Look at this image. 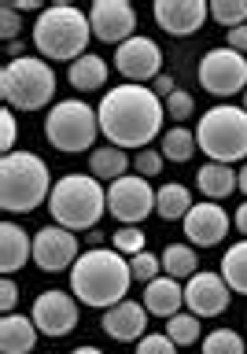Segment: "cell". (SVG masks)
<instances>
[{
	"mask_svg": "<svg viewBox=\"0 0 247 354\" xmlns=\"http://www.w3.org/2000/svg\"><path fill=\"white\" fill-rule=\"evenodd\" d=\"M192 151H199L192 129L174 126V129L163 133V159L166 162H188V159H192Z\"/></svg>",
	"mask_w": 247,
	"mask_h": 354,
	"instance_id": "28",
	"label": "cell"
},
{
	"mask_svg": "<svg viewBox=\"0 0 247 354\" xmlns=\"http://www.w3.org/2000/svg\"><path fill=\"white\" fill-rule=\"evenodd\" d=\"M15 137H19L15 115H11V111H0V148H4V155L15 151Z\"/></svg>",
	"mask_w": 247,
	"mask_h": 354,
	"instance_id": "37",
	"label": "cell"
},
{
	"mask_svg": "<svg viewBox=\"0 0 247 354\" xmlns=\"http://www.w3.org/2000/svg\"><path fill=\"white\" fill-rule=\"evenodd\" d=\"M89 248H104V232H100V229H89Z\"/></svg>",
	"mask_w": 247,
	"mask_h": 354,
	"instance_id": "44",
	"label": "cell"
},
{
	"mask_svg": "<svg viewBox=\"0 0 247 354\" xmlns=\"http://www.w3.org/2000/svg\"><path fill=\"white\" fill-rule=\"evenodd\" d=\"M115 71L126 77L129 85H140V82H155L163 74V52L152 37H129L126 44H118L115 52Z\"/></svg>",
	"mask_w": 247,
	"mask_h": 354,
	"instance_id": "11",
	"label": "cell"
},
{
	"mask_svg": "<svg viewBox=\"0 0 247 354\" xmlns=\"http://www.w3.org/2000/svg\"><path fill=\"white\" fill-rule=\"evenodd\" d=\"M15 303H19V288H15L11 277H4V284H0V306H4V314H11Z\"/></svg>",
	"mask_w": 247,
	"mask_h": 354,
	"instance_id": "39",
	"label": "cell"
},
{
	"mask_svg": "<svg viewBox=\"0 0 247 354\" xmlns=\"http://www.w3.org/2000/svg\"><path fill=\"white\" fill-rule=\"evenodd\" d=\"M93 37L89 15L71 4L44 8L37 22H33V48L41 52V59H71L77 63L85 55V44Z\"/></svg>",
	"mask_w": 247,
	"mask_h": 354,
	"instance_id": "4",
	"label": "cell"
},
{
	"mask_svg": "<svg viewBox=\"0 0 247 354\" xmlns=\"http://www.w3.org/2000/svg\"><path fill=\"white\" fill-rule=\"evenodd\" d=\"M52 196L48 162L33 151H8L0 159V210L30 214Z\"/></svg>",
	"mask_w": 247,
	"mask_h": 354,
	"instance_id": "3",
	"label": "cell"
},
{
	"mask_svg": "<svg viewBox=\"0 0 247 354\" xmlns=\"http://www.w3.org/2000/svg\"><path fill=\"white\" fill-rule=\"evenodd\" d=\"M11 8H15V11H44V8L37 4V0H15Z\"/></svg>",
	"mask_w": 247,
	"mask_h": 354,
	"instance_id": "43",
	"label": "cell"
},
{
	"mask_svg": "<svg viewBox=\"0 0 247 354\" xmlns=\"http://www.w3.org/2000/svg\"><path fill=\"white\" fill-rule=\"evenodd\" d=\"M22 48H26L22 41H11V44H8V55H11V59H22Z\"/></svg>",
	"mask_w": 247,
	"mask_h": 354,
	"instance_id": "45",
	"label": "cell"
},
{
	"mask_svg": "<svg viewBox=\"0 0 247 354\" xmlns=\"http://www.w3.org/2000/svg\"><path fill=\"white\" fill-rule=\"evenodd\" d=\"M152 15L170 37H188V33L203 30V22L210 19V4H203V0H155Z\"/></svg>",
	"mask_w": 247,
	"mask_h": 354,
	"instance_id": "16",
	"label": "cell"
},
{
	"mask_svg": "<svg viewBox=\"0 0 247 354\" xmlns=\"http://www.w3.org/2000/svg\"><path fill=\"white\" fill-rule=\"evenodd\" d=\"M100 133V115L96 107H89L85 100H60L48 118H44V137L55 151H85L96 144Z\"/></svg>",
	"mask_w": 247,
	"mask_h": 354,
	"instance_id": "8",
	"label": "cell"
},
{
	"mask_svg": "<svg viewBox=\"0 0 247 354\" xmlns=\"http://www.w3.org/2000/svg\"><path fill=\"white\" fill-rule=\"evenodd\" d=\"M19 30H22V22H19V11L4 4V11H0V33H4V41H19Z\"/></svg>",
	"mask_w": 247,
	"mask_h": 354,
	"instance_id": "38",
	"label": "cell"
},
{
	"mask_svg": "<svg viewBox=\"0 0 247 354\" xmlns=\"http://www.w3.org/2000/svg\"><path fill=\"white\" fill-rule=\"evenodd\" d=\"M30 259H33V236L15 221H4L0 225V273L4 277L19 273Z\"/></svg>",
	"mask_w": 247,
	"mask_h": 354,
	"instance_id": "19",
	"label": "cell"
},
{
	"mask_svg": "<svg viewBox=\"0 0 247 354\" xmlns=\"http://www.w3.org/2000/svg\"><path fill=\"white\" fill-rule=\"evenodd\" d=\"M74 88H82V93H93V88H104L107 85V63L100 59V55L85 52L77 63H71V71H66Z\"/></svg>",
	"mask_w": 247,
	"mask_h": 354,
	"instance_id": "25",
	"label": "cell"
},
{
	"mask_svg": "<svg viewBox=\"0 0 247 354\" xmlns=\"http://www.w3.org/2000/svg\"><path fill=\"white\" fill-rule=\"evenodd\" d=\"M203 354H247L240 332L232 328H214L210 336H203Z\"/></svg>",
	"mask_w": 247,
	"mask_h": 354,
	"instance_id": "30",
	"label": "cell"
},
{
	"mask_svg": "<svg viewBox=\"0 0 247 354\" xmlns=\"http://www.w3.org/2000/svg\"><path fill=\"white\" fill-rule=\"evenodd\" d=\"M210 19L221 22V26L237 30L247 22V0H214L210 4Z\"/></svg>",
	"mask_w": 247,
	"mask_h": 354,
	"instance_id": "31",
	"label": "cell"
},
{
	"mask_svg": "<svg viewBox=\"0 0 247 354\" xmlns=\"http://www.w3.org/2000/svg\"><path fill=\"white\" fill-rule=\"evenodd\" d=\"M185 236L192 248H218L229 232V214L221 210L218 203H192V210L185 214Z\"/></svg>",
	"mask_w": 247,
	"mask_h": 354,
	"instance_id": "17",
	"label": "cell"
},
{
	"mask_svg": "<svg viewBox=\"0 0 247 354\" xmlns=\"http://www.w3.org/2000/svg\"><path fill=\"white\" fill-rule=\"evenodd\" d=\"M196 185H199V192L214 203V199H226L232 188H237V170L226 162H207V166H199Z\"/></svg>",
	"mask_w": 247,
	"mask_h": 354,
	"instance_id": "22",
	"label": "cell"
},
{
	"mask_svg": "<svg viewBox=\"0 0 247 354\" xmlns=\"http://www.w3.org/2000/svg\"><path fill=\"white\" fill-rule=\"evenodd\" d=\"M0 96H4L8 111H41L55 96V71L48 66V59H33V55L8 59L0 71Z\"/></svg>",
	"mask_w": 247,
	"mask_h": 354,
	"instance_id": "6",
	"label": "cell"
},
{
	"mask_svg": "<svg viewBox=\"0 0 247 354\" xmlns=\"http://www.w3.org/2000/svg\"><path fill=\"white\" fill-rule=\"evenodd\" d=\"M196 144L210 155V162L232 166L247 159V111L232 104L210 107L196 126Z\"/></svg>",
	"mask_w": 247,
	"mask_h": 354,
	"instance_id": "7",
	"label": "cell"
},
{
	"mask_svg": "<svg viewBox=\"0 0 247 354\" xmlns=\"http://www.w3.org/2000/svg\"><path fill=\"white\" fill-rule=\"evenodd\" d=\"M33 343H37V325H33V317L4 314V321H0V351L4 354H30Z\"/></svg>",
	"mask_w": 247,
	"mask_h": 354,
	"instance_id": "21",
	"label": "cell"
},
{
	"mask_svg": "<svg viewBox=\"0 0 247 354\" xmlns=\"http://www.w3.org/2000/svg\"><path fill=\"white\" fill-rule=\"evenodd\" d=\"M166 104L144 85H118L107 88L100 100V133L111 140V148H148L163 129Z\"/></svg>",
	"mask_w": 247,
	"mask_h": 354,
	"instance_id": "1",
	"label": "cell"
},
{
	"mask_svg": "<svg viewBox=\"0 0 247 354\" xmlns=\"http://www.w3.org/2000/svg\"><path fill=\"white\" fill-rule=\"evenodd\" d=\"M133 170H137L140 177H155L163 170V151H155V148H144L133 155Z\"/></svg>",
	"mask_w": 247,
	"mask_h": 354,
	"instance_id": "36",
	"label": "cell"
},
{
	"mask_svg": "<svg viewBox=\"0 0 247 354\" xmlns=\"http://www.w3.org/2000/svg\"><path fill=\"white\" fill-rule=\"evenodd\" d=\"M104 332L118 343H133L148 336V310L144 303H133V299H122L118 306L104 310Z\"/></svg>",
	"mask_w": 247,
	"mask_h": 354,
	"instance_id": "18",
	"label": "cell"
},
{
	"mask_svg": "<svg viewBox=\"0 0 247 354\" xmlns=\"http://www.w3.org/2000/svg\"><path fill=\"white\" fill-rule=\"evenodd\" d=\"M199 332H203V325H199L196 314H174L170 321H166V336H170L177 347H192V343L199 339Z\"/></svg>",
	"mask_w": 247,
	"mask_h": 354,
	"instance_id": "29",
	"label": "cell"
},
{
	"mask_svg": "<svg viewBox=\"0 0 247 354\" xmlns=\"http://www.w3.org/2000/svg\"><path fill=\"white\" fill-rule=\"evenodd\" d=\"M199 85L210 96H221V100L240 93V88H247V59L240 52H232L229 44L226 48H210L199 59Z\"/></svg>",
	"mask_w": 247,
	"mask_h": 354,
	"instance_id": "9",
	"label": "cell"
},
{
	"mask_svg": "<svg viewBox=\"0 0 247 354\" xmlns=\"http://www.w3.org/2000/svg\"><path fill=\"white\" fill-rule=\"evenodd\" d=\"M229 292L232 288L226 284L221 273L199 270L196 277H188V284H185V306H188V314H196V317H218V314H226L229 303H232Z\"/></svg>",
	"mask_w": 247,
	"mask_h": 354,
	"instance_id": "14",
	"label": "cell"
},
{
	"mask_svg": "<svg viewBox=\"0 0 247 354\" xmlns=\"http://www.w3.org/2000/svg\"><path fill=\"white\" fill-rule=\"evenodd\" d=\"M199 259H196V248L192 243H170V248L163 251V273L166 277H174V281H188V277H196L199 270Z\"/></svg>",
	"mask_w": 247,
	"mask_h": 354,
	"instance_id": "26",
	"label": "cell"
},
{
	"mask_svg": "<svg viewBox=\"0 0 247 354\" xmlns=\"http://www.w3.org/2000/svg\"><path fill=\"white\" fill-rule=\"evenodd\" d=\"M129 273H133V281L152 284L155 277H163V259H155L152 251H140V254H133V259H129Z\"/></svg>",
	"mask_w": 247,
	"mask_h": 354,
	"instance_id": "32",
	"label": "cell"
},
{
	"mask_svg": "<svg viewBox=\"0 0 247 354\" xmlns=\"http://www.w3.org/2000/svg\"><path fill=\"white\" fill-rule=\"evenodd\" d=\"M237 188H240V192L247 196V162L240 166V174H237Z\"/></svg>",
	"mask_w": 247,
	"mask_h": 354,
	"instance_id": "46",
	"label": "cell"
},
{
	"mask_svg": "<svg viewBox=\"0 0 247 354\" xmlns=\"http://www.w3.org/2000/svg\"><path fill=\"white\" fill-rule=\"evenodd\" d=\"M181 306H185V288L174 277H155L152 284H144V310L148 314L170 321L174 314H181Z\"/></svg>",
	"mask_w": 247,
	"mask_h": 354,
	"instance_id": "20",
	"label": "cell"
},
{
	"mask_svg": "<svg viewBox=\"0 0 247 354\" xmlns=\"http://www.w3.org/2000/svg\"><path fill=\"white\" fill-rule=\"evenodd\" d=\"M71 354H104L100 347H77V351H71Z\"/></svg>",
	"mask_w": 247,
	"mask_h": 354,
	"instance_id": "47",
	"label": "cell"
},
{
	"mask_svg": "<svg viewBox=\"0 0 247 354\" xmlns=\"http://www.w3.org/2000/svg\"><path fill=\"white\" fill-rule=\"evenodd\" d=\"M221 277H226V284L232 292L247 295V240L232 243L226 251V259H221Z\"/></svg>",
	"mask_w": 247,
	"mask_h": 354,
	"instance_id": "27",
	"label": "cell"
},
{
	"mask_svg": "<svg viewBox=\"0 0 247 354\" xmlns=\"http://www.w3.org/2000/svg\"><path fill=\"white\" fill-rule=\"evenodd\" d=\"M115 251L118 254H140L144 251V232L137 229V225H122L118 232H115Z\"/></svg>",
	"mask_w": 247,
	"mask_h": 354,
	"instance_id": "33",
	"label": "cell"
},
{
	"mask_svg": "<svg viewBox=\"0 0 247 354\" xmlns=\"http://www.w3.org/2000/svg\"><path fill=\"white\" fill-rule=\"evenodd\" d=\"M126 170H129V155L122 148H93V155H89V174L96 181L115 185L118 177H126Z\"/></svg>",
	"mask_w": 247,
	"mask_h": 354,
	"instance_id": "23",
	"label": "cell"
},
{
	"mask_svg": "<svg viewBox=\"0 0 247 354\" xmlns=\"http://www.w3.org/2000/svg\"><path fill=\"white\" fill-rule=\"evenodd\" d=\"M152 93L159 96V100H166V96H174L177 93V82H174V74H159L152 82Z\"/></svg>",
	"mask_w": 247,
	"mask_h": 354,
	"instance_id": "40",
	"label": "cell"
},
{
	"mask_svg": "<svg viewBox=\"0 0 247 354\" xmlns=\"http://www.w3.org/2000/svg\"><path fill=\"white\" fill-rule=\"evenodd\" d=\"M30 317H33V325H37V332L60 339V336L77 328V299L66 295V292H41L33 299Z\"/></svg>",
	"mask_w": 247,
	"mask_h": 354,
	"instance_id": "12",
	"label": "cell"
},
{
	"mask_svg": "<svg viewBox=\"0 0 247 354\" xmlns=\"http://www.w3.org/2000/svg\"><path fill=\"white\" fill-rule=\"evenodd\" d=\"M104 203H107L104 181H96L93 174H66L52 185V196H48V210L55 225L71 232L96 229V221L104 218Z\"/></svg>",
	"mask_w": 247,
	"mask_h": 354,
	"instance_id": "5",
	"label": "cell"
},
{
	"mask_svg": "<svg viewBox=\"0 0 247 354\" xmlns=\"http://www.w3.org/2000/svg\"><path fill=\"white\" fill-rule=\"evenodd\" d=\"M137 354H177V343L163 332H148L144 339H137Z\"/></svg>",
	"mask_w": 247,
	"mask_h": 354,
	"instance_id": "35",
	"label": "cell"
},
{
	"mask_svg": "<svg viewBox=\"0 0 247 354\" xmlns=\"http://www.w3.org/2000/svg\"><path fill=\"white\" fill-rule=\"evenodd\" d=\"M107 210L122 225H140L144 218L155 210V192L148 177H118L115 185H107Z\"/></svg>",
	"mask_w": 247,
	"mask_h": 354,
	"instance_id": "10",
	"label": "cell"
},
{
	"mask_svg": "<svg viewBox=\"0 0 247 354\" xmlns=\"http://www.w3.org/2000/svg\"><path fill=\"white\" fill-rule=\"evenodd\" d=\"M89 26H93V37L107 41V44H126L129 37H137V11L126 0H96L93 11H89Z\"/></svg>",
	"mask_w": 247,
	"mask_h": 354,
	"instance_id": "13",
	"label": "cell"
},
{
	"mask_svg": "<svg viewBox=\"0 0 247 354\" xmlns=\"http://www.w3.org/2000/svg\"><path fill=\"white\" fill-rule=\"evenodd\" d=\"M244 111H247V88H244Z\"/></svg>",
	"mask_w": 247,
	"mask_h": 354,
	"instance_id": "48",
	"label": "cell"
},
{
	"mask_svg": "<svg viewBox=\"0 0 247 354\" xmlns=\"http://www.w3.org/2000/svg\"><path fill=\"white\" fill-rule=\"evenodd\" d=\"M192 210V196H188L185 185H163L159 192H155V214H159L163 221H185V214Z\"/></svg>",
	"mask_w": 247,
	"mask_h": 354,
	"instance_id": "24",
	"label": "cell"
},
{
	"mask_svg": "<svg viewBox=\"0 0 247 354\" xmlns=\"http://www.w3.org/2000/svg\"><path fill=\"white\" fill-rule=\"evenodd\" d=\"M33 262L44 273H60L77 262V236L63 225H44L33 236Z\"/></svg>",
	"mask_w": 247,
	"mask_h": 354,
	"instance_id": "15",
	"label": "cell"
},
{
	"mask_svg": "<svg viewBox=\"0 0 247 354\" xmlns=\"http://www.w3.org/2000/svg\"><path fill=\"white\" fill-rule=\"evenodd\" d=\"M232 221H237V229H240L244 236H247V199H244V207L237 210V218H232Z\"/></svg>",
	"mask_w": 247,
	"mask_h": 354,
	"instance_id": "42",
	"label": "cell"
},
{
	"mask_svg": "<svg viewBox=\"0 0 247 354\" xmlns=\"http://www.w3.org/2000/svg\"><path fill=\"white\" fill-rule=\"evenodd\" d=\"M229 48L232 52H247V22H244V26H237V30H229Z\"/></svg>",
	"mask_w": 247,
	"mask_h": 354,
	"instance_id": "41",
	"label": "cell"
},
{
	"mask_svg": "<svg viewBox=\"0 0 247 354\" xmlns=\"http://www.w3.org/2000/svg\"><path fill=\"white\" fill-rule=\"evenodd\" d=\"M129 281H133L129 262L115 248H89L77 254V262L71 270L74 299L85 306H96V310L118 306L129 292Z\"/></svg>",
	"mask_w": 247,
	"mask_h": 354,
	"instance_id": "2",
	"label": "cell"
},
{
	"mask_svg": "<svg viewBox=\"0 0 247 354\" xmlns=\"http://www.w3.org/2000/svg\"><path fill=\"white\" fill-rule=\"evenodd\" d=\"M192 111H196V100H192V93H185V88H177L174 96H166V118H174V122H185V118H192Z\"/></svg>",
	"mask_w": 247,
	"mask_h": 354,
	"instance_id": "34",
	"label": "cell"
}]
</instances>
